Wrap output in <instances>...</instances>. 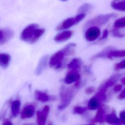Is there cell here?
Here are the masks:
<instances>
[{"instance_id": "31", "label": "cell", "mask_w": 125, "mask_h": 125, "mask_svg": "<svg viewBox=\"0 0 125 125\" xmlns=\"http://www.w3.org/2000/svg\"><path fill=\"white\" fill-rule=\"evenodd\" d=\"M107 36H108V30L107 29H105L103 32V34L102 38H101V40H104L106 39Z\"/></svg>"}, {"instance_id": "30", "label": "cell", "mask_w": 125, "mask_h": 125, "mask_svg": "<svg viewBox=\"0 0 125 125\" xmlns=\"http://www.w3.org/2000/svg\"><path fill=\"white\" fill-rule=\"evenodd\" d=\"M122 88V86L120 84H118V85H116L113 89V90L114 91V92H118L119 91H120Z\"/></svg>"}, {"instance_id": "32", "label": "cell", "mask_w": 125, "mask_h": 125, "mask_svg": "<svg viewBox=\"0 0 125 125\" xmlns=\"http://www.w3.org/2000/svg\"><path fill=\"white\" fill-rule=\"evenodd\" d=\"M121 83H122L123 84L125 85V77H123V78L121 79Z\"/></svg>"}, {"instance_id": "3", "label": "cell", "mask_w": 125, "mask_h": 125, "mask_svg": "<svg viewBox=\"0 0 125 125\" xmlns=\"http://www.w3.org/2000/svg\"><path fill=\"white\" fill-rule=\"evenodd\" d=\"M117 15L114 13L98 15L87 21L84 25L85 28L92 26H97L103 25L108 22L110 19L114 18Z\"/></svg>"}, {"instance_id": "6", "label": "cell", "mask_w": 125, "mask_h": 125, "mask_svg": "<svg viewBox=\"0 0 125 125\" xmlns=\"http://www.w3.org/2000/svg\"><path fill=\"white\" fill-rule=\"evenodd\" d=\"M101 31L100 29L95 26L89 27L85 33V38L88 42H93L100 36Z\"/></svg>"}, {"instance_id": "16", "label": "cell", "mask_w": 125, "mask_h": 125, "mask_svg": "<svg viewBox=\"0 0 125 125\" xmlns=\"http://www.w3.org/2000/svg\"><path fill=\"white\" fill-rule=\"evenodd\" d=\"M105 109L102 106L99 107L98 109L97 113L92 119V121L93 123H102L104 121L105 119Z\"/></svg>"}, {"instance_id": "34", "label": "cell", "mask_w": 125, "mask_h": 125, "mask_svg": "<svg viewBox=\"0 0 125 125\" xmlns=\"http://www.w3.org/2000/svg\"><path fill=\"white\" fill-rule=\"evenodd\" d=\"M48 125H53V124L52 123V122L50 121V122L48 123Z\"/></svg>"}, {"instance_id": "24", "label": "cell", "mask_w": 125, "mask_h": 125, "mask_svg": "<svg viewBox=\"0 0 125 125\" xmlns=\"http://www.w3.org/2000/svg\"><path fill=\"white\" fill-rule=\"evenodd\" d=\"M87 110L86 107L77 106L73 108V112L76 114H81L84 113Z\"/></svg>"}, {"instance_id": "25", "label": "cell", "mask_w": 125, "mask_h": 125, "mask_svg": "<svg viewBox=\"0 0 125 125\" xmlns=\"http://www.w3.org/2000/svg\"><path fill=\"white\" fill-rule=\"evenodd\" d=\"M125 68V60L116 63L115 65V69L116 70H119Z\"/></svg>"}, {"instance_id": "1", "label": "cell", "mask_w": 125, "mask_h": 125, "mask_svg": "<svg viewBox=\"0 0 125 125\" xmlns=\"http://www.w3.org/2000/svg\"><path fill=\"white\" fill-rule=\"evenodd\" d=\"M45 29L40 28L36 23H32L27 25L22 31L21 39L22 41L29 44L35 43L44 34Z\"/></svg>"}, {"instance_id": "13", "label": "cell", "mask_w": 125, "mask_h": 125, "mask_svg": "<svg viewBox=\"0 0 125 125\" xmlns=\"http://www.w3.org/2000/svg\"><path fill=\"white\" fill-rule=\"evenodd\" d=\"M35 96L37 100L42 102H46L55 99L54 97L50 96L48 95L46 93L40 90L35 91Z\"/></svg>"}, {"instance_id": "11", "label": "cell", "mask_w": 125, "mask_h": 125, "mask_svg": "<svg viewBox=\"0 0 125 125\" xmlns=\"http://www.w3.org/2000/svg\"><path fill=\"white\" fill-rule=\"evenodd\" d=\"M73 32L70 30H65L57 34L54 37V40L57 42H63L71 38Z\"/></svg>"}, {"instance_id": "15", "label": "cell", "mask_w": 125, "mask_h": 125, "mask_svg": "<svg viewBox=\"0 0 125 125\" xmlns=\"http://www.w3.org/2000/svg\"><path fill=\"white\" fill-rule=\"evenodd\" d=\"M35 112V108L33 105L29 104L25 106L21 113L22 119H26L32 117Z\"/></svg>"}, {"instance_id": "28", "label": "cell", "mask_w": 125, "mask_h": 125, "mask_svg": "<svg viewBox=\"0 0 125 125\" xmlns=\"http://www.w3.org/2000/svg\"><path fill=\"white\" fill-rule=\"evenodd\" d=\"M112 34L114 37H119V38H122L125 36V34L120 33L118 30L116 29H114L112 31Z\"/></svg>"}, {"instance_id": "22", "label": "cell", "mask_w": 125, "mask_h": 125, "mask_svg": "<svg viewBox=\"0 0 125 125\" xmlns=\"http://www.w3.org/2000/svg\"><path fill=\"white\" fill-rule=\"evenodd\" d=\"M92 9V6L89 3H85L81 5L78 10V11L79 13V14H86V13H88L89 11H90Z\"/></svg>"}, {"instance_id": "33", "label": "cell", "mask_w": 125, "mask_h": 125, "mask_svg": "<svg viewBox=\"0 0 125 125\" xmlns=\"http://www.w3.org/2000/svg\"><path fill=\"white\" fill-rule=\"evenodd\" d=\"M2 125H13V124L10 122H6Z\"/></svg>"}, {"instance_id": "10", "label": "cell", "mask_w": 125, "mask_h": 125, "mask_svg": "<svg viewBox=\"0 0 125 125\" xmlns=\"http://www.w3.org/2000/svg\"><path fill=\"white\" fill-rule=\"evenodd\" d=\"M78 22H77L76 17H71L66 19L61 23H60L57 27L56 30L59 31L63 29H67L71 27V26L76 24Z\"/></svg>"}, {"instance_id": "2", "label": "cell", "mask_w": 125, "mask_h": 125, "mask_svg": "<svg viewBox=\"0 0 125 125\" xmlns=\"http://www.w3.org/2000/svg\"><path fill=\"white\" fill-rule=\"evenodd\" d=\"M75 94V89L73 87H62L60 92L61 104L58 106L59 110L66 108L71 102Z\"/></svg>"}, {"instance_id": "17", "label": "cell", "mask_w": 125, "mask_h": 125, "mask_svg": "<svg viewBox=\"0 0 125 125\" xmlns=\"http://www.w3.org/2000/svg\"><path fill=\"white\" fill-rule=\"evenodd\" d=\"M48 58V56L45 55L41 58L39 62L38 66L36 69V73L38 75H40L42 71L46 68L47 65Z\"/></svg>"}, {"instance_id": "8", "label": "cell", "mask_w": 125, "mask_h": 125, "mask_svg": "<svg viewBox=\"0 0 125 125\" xmlns=\"http://www.w3.org/2000/svg\"><path fill=\"white\" fill-rule=\"evenodd\" d=\"M49 107L45 106L41 111L37 112V121L38 125H45V122L49 114Z\"/></svg>"}, {"instance_id": "14", "label": "cell", "mask_w": 125, "mask_h": 125, "mask_svg": "<svg viewBox=\"0 0 125 125\" xmlns=\"http://www.w3.org/2000/svg\"><path fill=\"white\" fill-rule=\"evenodd\" d=\"M101 101L99 100V99L95 95L92 97L87 103V109L91 110H94L96 109H98V108L100 107V104L101 103Z\"/></svg>"}, {"instance_id": "36", "label": "cell", "mask_w": 125, "mask_h": 125, "mask_svg": "<svg viewBox=\"0 0 125 125\" xmlns=\"http://www.w3.org/2000/svg\"><path fill=\"white\" fill-rule=\"evenodd\" d=\"M61 1H66L67 0H61Z\"/></svg>"}, {"instance_id": "18", "label": "cell", "mask_w": 125, "mask_h": 125, "mask_svg": "<svg viewBox=\"0 0 125 125\" xmlns=\"http://www.w3.org/2000/svg\"><path fill=\"white\" fill-rule=\"evenodd\" d=\"M11 56L6 53H0V66L3 68H7L10 62Z\"/></svg>"}, {"instance_id": "35", "label": "cell", "mask_w": 125, "mask_h": 125, "mask_svg": "<svg viewBox=\"0 0 125 125\" xmlns=\"http://www.w3.org/2000/svg\"><path fill=\"white\" fill-rule=\"evenodd\" d=\"M94 125V124H88V125Z\"/></svg>"}, {"instance_id": "7", "label": "cell", "mask_w": 125, "mask_h": 125, "mask_svg": "<svg viewBox=\"0 0 125 125\" xmlns=\"http://www.w3.org/2000/svg\"><path fill=\"white\" fill-rule=\"evenodd\" d=\"M80 74L79 71L76 70H70V71L66 74L64 82L66 84H71L75 83V85L78 86L80 83Z\"/></svg>"}, {"instance_id": "12", "label": "cell", "mask_w": 125, "mask_h": 125, "mask_svg": "<svg viewBox=\"0 0 125 125\" xmlns=\"http://www.w3.org/2000/svg\"><path fill=\"white\" fill-rule=\"evenodd\" d=\"M104 121L110 125H122V124L115 112H111L105 115Z\"/></svg>"}, {"instance_id": "20", "label": "cell", "mask_w": 125, "mask_h": 125, "mask_svg": "<svg viewBox=\"0 0 125 125\" xmlns=\"http://www.w3.org/2000/svg\"><path fill=\"white\" fill-rule=\"evenodd\" d=\"M82 62L79 59H73L68 64V68L70 70L79 71L81 67Z\"/></svg>"}, {"instance_id": "26", "label": "cell", "mask_w": 125, "mask_h": 125, "mask_svg": "<svg viewBox=\"0 0 125 125\" xmlns=\"http://www.w3.org/2000/svg\"><path fill=\"white\" fill-rule=\"evenodd\" d=\"M119 117V119L122 124L125 125V110H122L120 112Z\"/></svg>"}, {"instance_id": "21", "label": "cell", "mask_w": 125, "mask_h": 125, "mask_svg": "<svg viewBox=\"0 0 125 125\" xmlns=\"http://www.w3.org/2000/svg\"><path fill=\"white\" fill-rule=\"evenodd\" d=\"M20 102L19 100H15L11 104V111L12 115L16 117L19 112L20 107Z\"/></svg>"}, {"instance_id": "19", "label": "cell", "mask_w": 125, "mask_h": 125, "mask_svg": "<svg viewBox=\"0 0 125 125\" xmlns=\"http://www.w3.org/2000/svg\"><path fill=\"white\" fill-rule=\"evenodd\" d=\"M125 56V50H111V49L107 52L106 58L112 59V58H119Z\"/></svg>"}, {"instance_id": "4", "label": "cell", "mask_w": 125, "mask_h": 125, "mask_svg": "<svg viewBox=\"0 0 125 125\" xmlns=\"http://www.w3.org/2000/svg\"><path fill=\"white\" fill-rule=\"evenodd\" d=\"M65 56V55L62 49L58 51L50 57L49 60V66L56 69L61 68L62 66Z\"/></svg>"}, {"instance_id": "5", "label": "cell", "mask_w": 125, "mask_h": 125, "mask_svg": "<svg viewBox=\"0 0 125 125\" xmlns=\"http://www.w3.org/2000/svg\"><path fill=\"white\" fill-rule=\"evenodd\" d=\"M121 76V74H114L111 76L109 78L104 81L101 84L99 88L98 91L106 93L108 88L114 85L118 81V80L119 79Z\"/></svg>"}, {"instance_id": "29", "label": "cell", "mask_w": 125, "mask_h": 125, "mask_svg": "<svg viewBox=\"0 0 125 125\" xmlns=\"http://www.w3.org/2000/svg\"><path fill=\"white\" fill-rule=\"evenodd\" d=\"M118 99L119 100H124L125 99V88L118 95Z\"/></svg>"}, {"instance_id": "9", "label": "cell", "mask_w": 125, "mask_h": 125, "mask_svg": "<svg viewBox=\"0 0 125 125\" xmlns=\"http://www.w3.org/2000/svg\"><path fill=\"white\" fill-rule=\"evenodd\" d=\"M14 36L13 31L9 28H0V45H2L10 40Z\"/></svg>"}, {"instance_id": "27", "label": "cell", "mask_w": 125, "mask_h": 125, "mask_svg": "<svg viewBox=\"0 0 125 125\" xmlns=\"http://www.w3.org/2000/svg\"><path fill=\"white\" fill-rule=\"evenodd\" d=\"M95 91V87L93 86H89L87 87L84 91V92L87 95H90L92 93H93Z\"/></svg>"}, {"instance_id": "23", "label": "cell", "mask_w": 125, "mask_h": 125, "mask_svg": "<svg viewBox=\"0 0 125 125\" xmlns=\"http://www.w3.org/2000/svg\"><path fill=\"white\" fill-rule=\"evenodd\" d=\"M114 27L116 28L125 27V17L117 19L114 23Z\"/></svg>"}]
</instances>
